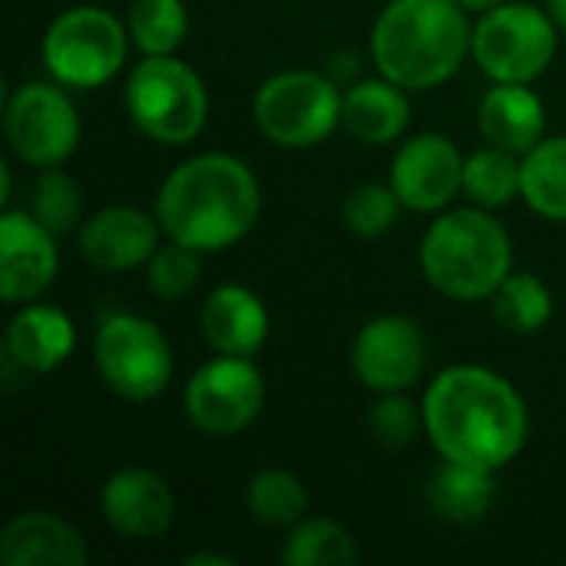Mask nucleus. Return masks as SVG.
<instances>
[{
    "label": "nucleus",
    "mask_w": 566,
    "mask_h": 566,
    "mask_svg": "<svg viewBox=\"0 0 566 566\" xmlns=\"http://www.w3.org/2000/svg\"><path fill=\"white\" fill-rule=\"evenodd\" d=\"M424 431L444 461L507 468L527 444L531 415L521 391L484 365H451L424 391Z\"/></svg>",
    "instance_id": "1"
},
{
    "label": "nucleus",
    "mask_w": 566,
    "mask_h": 566,
    "mask_svg": "<svg viewBox=\"0 0 566 566\" xmlns=\"http://www.w3.org/2000/svg\"><path fill=\"white\" fill-rule=\"evenodd\" d=\"M262 216V189L249 163L229 153H199L159 186L156 219L163 235L202 255L242 242Z\"/></svg>",
    "instance_id": "2"
},
{
    "label": "nucleus",
    "mask_w": 566,
    "mask_h": 566,
    "mask_svg": "<svg viewBox=\"0 0 566 566\" xmlns=\"http://www.w3.org/2000/svg\"><path fill=\"white\" fill-rule=\"evenodd\" d=\"M458 0H388L371 27V60L405 90L448 83L471 56L474 23Z\"/></svg>",
    "instance_id": "3"
},
{
    "label": "nucleus",
    "mask_w": 566,
    "mask_h": 566,
    "mask_svg": "<svg viewBox=\"0 0 566 566\" xmlns=\"http://www.w3.org/2000/svg\"><path fill=\"white\" fill-rule=\"evenodd\" d=\"M418 262L424 279L454 302H484L514 269V242L491 209H444L428 226Z\"/></svg>",
    "instance_id": "4"
},
{
    "label": "nucleus",
    "mask_w": 566,
    "mask_h": 566,
    "mask_svg": "<svg viewBox=\"0 0 566 566\" xmlns=\"http://www.w3.org/2000/svg\"><path fill=\"white\" fill-rule=\"evenodd\" d=\"M123 103L133 126L163 146L192 143L209 119L206 83L176 53L143 56L126 80Z\"/></svg>",
    "instance_id": "5"
},
{
    "label": "nucleus",
    "mask_w": 566,
    "mask_h": 566,
    "mask_svg": "<svg viewBox=\"0 0 566 566\" xmlns=\"http://www.w3.org/2000/svg\"><path fill=\"white\" fill-rule=\"evenodd\" d=\"M129 43V30L116 13L96 3H80L53 17L40 43V60L56 83L70 90H96L123 70Z\"/></svg>",
    "instance_id": "6"
},
{
    "label": "nucleus",
    "mask_w": 566,
    "mask_h": 566,
    "mask_svg": "<svg viewBox=\"0 0 566 566\" xmlns=\"http://www.w3.org/2000/svg\"><path fill=\"white\" fill-rule=\"evenodd\" d=\"M345 90L318 70H285L269 76L252 99L259 133L279 149L322 146L342 126Z\"/></svg>",
    "instance_id": "7"
},
{
    "label": "nucleus",
    "mask_w": 566,
    "mask_h": 566,
    "mask_svg": "<svg viewBox=\"0 0 566 566\" xmlns=\"http://www.w3.org/2000/svg\"><path fill=\"white\" fill-rule=\"evenodd\" d=\"M557 33L547 7L507 0L478 17L471 56L494 83H534L557 56Z\"/></svg>",
    "instance_id": "8"
},
{
    "label": "nucleus",
    "mask_w": 566,
    "mask_h": 566,
    "mask_svg": "<svg viewBox=\"0 0 566 566\" xmlns=\"http://www.w3.org/2000/svg\"><path fill=\"white\" fill-rule=\"evenodd\" d=\"M93 365L103 385L123 401H153L172 381V348L156 322L113 312L96 325Z\"/></svg>",
    "instance_id": "9"
},
{
    "label": "nucleus",
    "mask_w": 566,
    "mask_h": 566,
    "mask_svg": "<svg viewBox=\"0 0 566 566\" xmlns=\"http://www.w3.org/2000/svg\"><path fill=\"white\" fill-rule=\"evenodd\" d=\"M3 129H7V143L17 153L20 163L33 166V169H53L63 166L83 136V123L80 113L70 99V93L63 90V83H20L10 96H7V109H3Z\"/></svg>",
    "instance_id": "10"
},
{
    "label": "nucleus",
    "mask_w": 566,
    "mask_h": 566,
    "mask_svg": "<svg viewBox=\"0 0 566 566\" xmlns=\"http://www.w3.org/2000/svg\"><path fill=\"white\" fill-rule=\"evenodd\" d=\"M186 418L209 438H235L265 408V378L252 358L219 355L192 371L182 395Z\"/></svg>",
    "instance_id": "11"
},
{
    "label": "nucleus",
    "mask_w": 566,
    "mask_h": 566,
    "mask_svg": "<svg viewBox=\"0 0 566 566\" xmlns=\"http://www.w3.org/2000/svg\"><path fill=\"white\" fill-rule=\"evenodd\" d=\"M424 368L428 342L408 315H378L352 342V371L375 395L415 388Z\"/></svg>",
    "instance_id": "12"
},
{
    "label": "nucleus",
    "mask_w": 566,
    "mask_h": 566,
    "mask_svg": "<svg viewBox=\"0 0 566 566\" xmlns=\"http://www.w3.org/2000/svg\"><path fill=\"white\" fill-rule=\"evenodd\" d=\"M388 182L405 209L444 212L464 192V156L444 133H421L398 146Z\"/></svg>",
    "instance_id": "13"
},
{
    "label": "nucleus",
    "mask_w": 566,
    "mask_h": 566,
    "mask_svg": "<svg viewBox=\"0 0 566 566\" xmlns=\"http://www.w3.org/2000/svg\"><path fill=\"white\" fill-rule=\"evenodd\" d=\"M56 235L33 212H0V298L10 305L36 302L56 279Z\"/></svg>",
    "instance_id": "14"
},
{
    "label": "nucleus",
    "mask_w": 566,
    "mask_h": 566,
    "mask_svg": "<svg viewBox=\"0 0 566 566\" xmlns=\"http://www.w3.org/2000/svg\"><path fill=\"white\" fill-rule=\"evenodd\" d=\"M103 524L126 541H153L172 527L176 494L153 468H123L99 488Z\"/></svg>",
    "instance_id": "15"
},
{
    "label": "nucleus",
    "mask_w": 566,
    "mask_h": 566,
    "mask_svg": "<svg viewBox=\"0 0 566 566\" xmlns=\"http://www.w3.org/2000/svg\"><path fill=\"white\" fill-rule=\"evenodd\" d=\"M159 219L136 206H106L80 226V255L99 272H129L153 259L159 242Z\"/></svg>",
    "instance_id": "16"
},
{
    "label": "nucleus",
    "mask_w": 566,
    "mask_h": 566,
    "mask_svg": "<svg viewBox=\"0 0 566 566\" xmlns=\"http://www.w3.org/2000/svg\"><path fill=\"white\" fill-rule=\"evenodd\" d=\"M3 566H86L90 547L83 534L50 511H23L0 531Z\"/></svg>",
    "instance_id": "17"
},
{
    "label": "nucleus",
    "mask_w": 566,
    "mask_h": 566,
    "mask_svg": "<svg viewBox=\"0 0 566 566\" xmlns=\"http://www.w3.org/2000/svg\"><path fill=\"white\" fill-rule=\"evenodd\" d=\"M199 328L212 352L252 358L269 338V308L252 289L229 282L206 295Z\"/></svg>",
    "instance_id": "18"
},
{
    "label": "nucleus",
    "mask_w": 566,
    "mask_h": 566,
    "mask_svg": "<svg viewBox=\"0 0 566 566\" xmlns=\"http://www.w3.org/2000/svg\"><path fill=\"white\" fill-rule=\"evenodd\" d=\"M478 129L491 146L524 156L547 136L544 99L531 90V83H494L481 96Z\"/></svg>",
    "instance_id": "19"
},
{
    "label": "nucleus",
    "mask_w": 566,
    "mask_h": 566,
    "mask_svg": "<svg viewBox=\"0 0 566 566\" xmlns=\"http://www.w3.org/2000/svg\"><path fill=\"white\" fill-rule=\"evenodd\" d=\"M76 348V328L66 312L27 302L7 325V355L13 365L33 375H50L70 361Z\"/></svg>",
    "instance_id": "20"
},
{
    "label": "nucleus",
    "mask_w": 566,
    "mask_h": 566,
    "mask_svg": "<svg viewBox=\"0 0 566 566\" xmlns=\"http://www.w3.org/2000/svg\"><path fill=\"white\" fill-rule=\"evenodd\" d=\"M411 123V103L405 86L388 76L355 80L345 86L342 103V126L352 139L365 146H388L405 136Z\"/></svg>",
    "instance_id": "21"
},
{
    "label": "nucleus",
    "mask_w": 566,
    "mask_h": 566,
    "mask_svg": "<svg viewBox=\"0 0 566 566\" xmlns=\"http://www.w3.org/2000/svg\"><path fill=\"white\" fill-rule=\"evenodd\" d=\"M494 474L497 471H488L478 464L444 461L428 484V501H431L434 514L448 524L484 521L494 507V497H497Z\"/></svg>",
    "instance_id": "22"
},
{
    "label": "nucleus",
    "mask_w": 566,
    "mask_h": 566,
    "mask_svg": "<svg viewBox=\"0 0 566 566\" xmlns=\"http://www.w3.org/2000/svg\"><path fill=\"white\" fill-rule=\"evenodd\" d=\"M521 199L551 222H566V136H544L521 156Z\"/></svg>",
    "instance_id": "23"
},
{
    "label": "nucleus",
    "mask_w": 566,
    "mask_h": 566,
    "mask_svg": "<svg viewBox=\"0 0 566 566\" xmlns=\"http://www.w3.org/2000/svg\"><path fill=\"white\" fill-rule=\"evenodd\" d=\"M279 557L285 566H352L358 564V544L332 517H302L289 527Z\"/></svg>",
    "instance_id": "24"
},
{
    "label": "nucleus",
    "mask_w": 566,
    "mask_h": 566,
    "mask_svg": "<svg viewBox=\"0 0 566 566\" xmlns=\"http://www.w3.org/2000/svg\"><path fill=\"white\" fill-rule=\"evenodd\" d=\"M245 507L255 524L289 531L308 511V491L298 474L285 468H262L245 488Z\"/></svg>",
    "instance_id": "25"
},
{
    "label": "nucleus",
    "mask_w": 566,
    "mask_h": 566,
    "mask_svg": "<svg viewBox=\"0 0 566 566\" xmlns=\"http://www.w3.org/2000/svg\"><path fill=\"white\" fill-rule=\"evenodd\" d=\"M464 196L481 209H504L521 196V156L484 146L464 156Z\"/></svg>",
    "instance_id": "26"
},
{
    "label": "nucleus",
    "mask_w": 566,
    "mask_h": 566,
    "mask_svg": "<svg viewBox=\"0 0 566 566\" xmlns=\"http://www.w3.org/2000/svg\"><path fill=\"white\" fill-rule=\"evenodd\" d=\"M494 318L514 335H537L554 318V295L534 272H511L491 298Z\"/></svg>",
    "instance_id": "27"
},
{
    "label": "nucleus",
    "mask_w": 566,
    "mask_h": 566,
    "mask_svg": "<svg viewBox=\"0 0 566 566\" xmlns=\"http://www.w3.org/2000/svg\"><path fill=\"white\" fill-rule=\"evenodd\" d=\"M126 30L143 56H169L189 33V10L182 0H136L126 13Z\"/></svg>",
    "instance_id": "28"
},
{
    "label": "nucleus",
    "mask_w": 566,
    "mask_h": 566,
    "mask_svg": "<svg viewBox=\"0 0 566 566\" xmlns=\"http://www.w3.org/2000/svg\"><path fill=\"white\" fill-rule=\"evenodd\" d=\"M401 199L395 196L391 182H361L345 196L342 219L345 229L358 239H378L395 229L401 216Z\"/></svg>",
    "instance_id": "29"
},
{
    "label": "nucleus",
    "mask_w": 566,
    "mask_h": 566,
    "mask_svg": "<svg viewBox=\"0 0 566 566\" xmlns=\"http://www.w3.org/2000/svg\"><path fill=\"white\" fill-rule=\"evenodd\" d=\"M199 275H202V252L172 239H166L146 262V285L163 302L186 298L196 289Z\"/></svg>",
    "instance_id": "30"
},
{
    "label": "nucleus",
    "mask_w": 566,
    "mask_h": 566,
    "mask_svg": "<svg viewBox=\"0 0 566 566\" xmlns=\"http://www.w3.org/2000/svg\"><path fill=\"white\" fill-rule=\"evenodd\" d=\"M80 186L70 172H63L60 166L43 169V176L33 186V199H30V212L36 222H43L53 235L70 232L80 222Z\"/></svg>",
    "instance_id": "31"
},
{
    "label": "nucleus",
    "mask_w": 566,
    "mask_h": 566,
    "mask_svg": "<svg viewBox=\"0 0 566 566\" xmlns=\"http://www.w3.org/2000/svg\"><path fill=\"white\" fill-rule=\"evenodd\" d=\"M424 428V411L405 395V391H391V395H378V401L368 411V431L381 448H408Z\"/></svg>",
    "instance_id": "32"
},
{
    "label": "nucleus",
    "mask_w": 566,
    "mask_h": 566,
    "mask_svg": "<svg viewBox=\"0 0 566 566\" xmlns=\"http://www.w3.org/2000/svg\"><path fill=\"white\" fill-rule=\"evenodd\" d=\"M182 566H232V557L202 551V554H189V557H182Z\"/></svg>",
    "instance_id": "33"
},
{
    "label": "nucleus",
    "mask_w": 566,
    "mask_h": 566,
    "mask_svg": "<svg viewBox=\"0 0 566 566\" xmlns=\"http://www.w3.org/2000/svg\"><path fill=\"white\" fill-rule=\"evenodd\" d=\"M544 7L554 17V23L560 27V33H566V0H544Z\"/></svg>",
    "instance_id": "34"
},
{
    "label": "nucleus",
    "mask_w": 566,
    "mask_h": 566,
    "mask_svg": "<svg viewBox=\"0 0 566 566\" xmlns=\"http://www.w3.org/2000/svg\"><path fill=\"white\" fill-rule=\"evenodd\" d=\"M464 10H471V13H484V10H494V7H501V3H507V0H458Z\"/></svg>",
    "instance_id": "35"
}]
</instances>
